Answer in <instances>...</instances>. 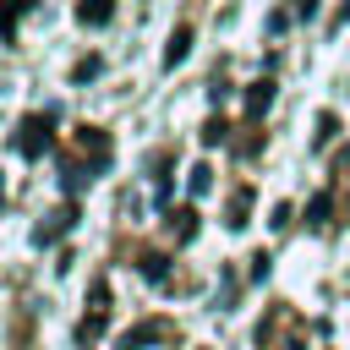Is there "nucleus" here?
<instances>
[{"instance_id":"0eeeda50","label":"nucleus","mask_w":350,"mask_h":350,"mask_svg":"<svg viewBox=\"0 0 350 350\" xmlns=\"http://www.w3.org/2000/svg\"><path fill=\"white\" fill-rule=\"evenodd\" d=\"M246 208H252V191L241 186V191L230 197V213H224V224H230V230H241V224H246Z\"/></svg>"},{"instance_id":"1a4fd4ad","label":"nucleus","mask_w":350,"mask_h":350,"mask_svg":"<svg viewBox=\"0 0 350 350\" xmlns=\"http://www.w3.org/2000/svg\"><path fill=\"white\" fill-rule=\"evenodd\" d=\"M170 230H175V241H191V235H197V213H191V208L170 213Z\"/></svg>"},{"instance_id":"ddd939ff","label":"nucleus","mask_w":350,"mask_h":350,"mask_svg":"<svg viewBox=\"0 0 350 350\" xmlns=\"http://www.w3.org/2000/svg\"><path fill=\"white\" fill-rule=\"evenodd\" d=\"M334 131H339V120H334V115H323V120H317V148H323V142H334Z\"/></svg>"},{"instance_id":"2eb2a0df","label":"nucleus","mask_w":350,"mask_h":350,"mask_svg":"<svg viewBox=\"0 0 350 350\" xmlns=\"http://www.w3.org/2000/svg\"><path fill=\"white\" fill-rule=\"evenodd\" d=\"M0 197H5V186H0Z\"/></svg>"},{"instance_id":"f8f14e48","label":"nucleus","mask_w":350,"mask_h":350,"mask_svg":"<svg viewBox=\"0 0 350 350\" xmlns=\"http://www.w3.org/2000/svg\"><path fill=\"white\" fill-rule=\"evenodd\" d=\"M224 137H230V126H224V120H208V126H202V142H208V148H213V142H224Z\"/></svg>"},{"instance_id":"20e7f679","label":"nucleus","mask_w":350,"mask_h":350,"mask_svg":"<svg viewBox=\"0 0 350 350\" xmlns=\"http://www.w3.org/2000/svg\"><path fill=\"white\" fill-rule=\"evenodd\" d=\"M109 16H115V0H82V5H77V22H82V27H104Z\"/></svg>"},{"instance_id":"f257e3e1","label":"nucleus","mask_w":350,"mask_h":350,"mask_svg":"<svg viewBox=\"0 0 350 350\" xmlns=\"http://www.w3.org/2000/svg\"><path fill=\"white\" fill-rule=\"evenodd\" d=\"M49 131H55V115H49V109H44V115H27L22 131H16V148H22L27 159H38V153L49 148Z\"/></svg>"},{"instance_id":"4468645a","label":"nucleus","mask_w":350,"mask_h":350,"mask_svg":"<svg viewBox=\"0 0 350 350\" xmlns=\"http://www.w3.org/2000/svg\"><path fill=\"white\" fill-rule=\"evenodd\" d=\"M295 16H317V0H295Z\"/></svg>"},{"instance_id":"7ed1b4c3","label":"nucleus","mask_w":350,"mask_h":350,"mask_svg":"<svg viewBox=\"0 0 350 350\" xmlns=\"http://www.w3.org/2000/svg\"><path fill=\"white\" fill-rule=\"evenodd\" d=\"M77 148L93 159V170H104V164H109V137H104L98 126H82V131H77Z\"/></svg>"},{"instance_id":"6e6552de","label":"nucleus","mask_w":350,"mask_h":350,"mask_svg":"<svg viewBox=\"0 0 350 350\" xmlns=\"http://www.w3.org/2000/svg\"><path fill=\"white\" fill-rule=\"evenodd\" d=\"M164 334H170V323H142V328L126 334V350H137V345H148V339H164Z\"/></svg>"},{"instance_id":"9d476101","label":"nucleus","mask_w":350,"mask_h":350,"mask_svg":"<svg viewBox=\"0 0 350 350\" xmlns=\"http://www.w3.org/2000/svg\"><path fill=\"white\" fill-rule=\"evenodd\" d=\"M328 208H334V202H328V191H317V197H312V208H306V219H312L317 230H328V224H334V219H328Z\"/></svg>"},{"instance_id":"9b49d317","label":"nucleus","mask_w":350,"mask_h":350,"mask_svg":"<svg viewBox=\"0 0 350 350\" xmlns=\"http://www.w3.org/2000/svg\"><path fill=\"white\" fill-rule=\"evenodd\" d=\"M66 224H71V208H60V213H55V219H49V224L38 230V241H55V235H60Z\"/></svg>"},{"instance_id":"39448f33","label":"nucleus","mask_w":350,"mask_h":350,"mask_svg":"<svg viewBox=\"0 0 350 350\" xmlns=\"http://www.w3.org/2000/svg\"><path fill=\"white\" fill-rule=\"evenodd\" d=\"M186 55H191V27H175L170 44H164V66H180Z\"/></svg>"},{"instance_id":"f03ea898","label":"nucleus","mask_w":350,"mask_h":350,"mask_svg":"<svg viewBox=\"0 0 350 350\" xmlns=\"http://www.w3.org/2000/svg\"><path fill=\"white\" fill-rule=\"evenodd\" d=\"M104 317H109V284L104 279H93V295H88V317H82V339H98V328H104Z\"/></svg>"},{"instance_id":"423d86ee","label":"nucleus","mask_w":350,"mask_h":350,"mask_svg":"<svg viewBox=\"0 0 350 350\" xmlns=\"http://www.w3.org/2000/svg\"><path fill=\"white\" fill-rule=\"evenodd\" d=\"M268 104H273V82L262 77V82H252V88H246V109H252V115H262Z\"/></svg>"}]
</instances>
